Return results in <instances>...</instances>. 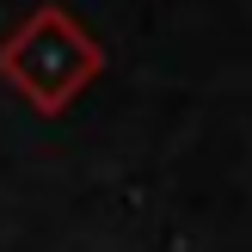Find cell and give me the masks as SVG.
Returning <instances> with one entry per match:
<instances>
[{"mask_svg": "<svg viewBox=\"0 0 252 252\" xmlns=\"http://www.w3.org/2000/svg\"><path fill=\"white\" fill-rule=\"evenodd\" d=\"M0 74H6L37 111H62L98 74V43L74 25V12L43 6V12H31V19L6 37V49H0Z\"/></svg>", "mask_w": 252, "mask_h": 252, "instance_id": "cell-1", "label": "cell"}]
</instances>
